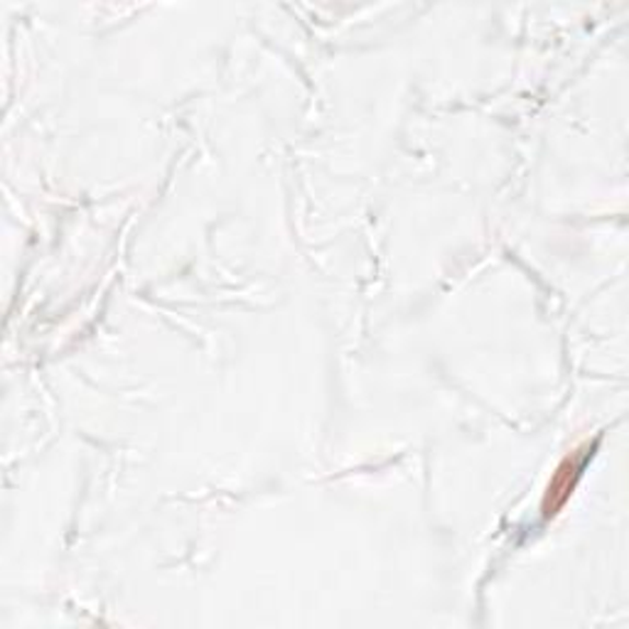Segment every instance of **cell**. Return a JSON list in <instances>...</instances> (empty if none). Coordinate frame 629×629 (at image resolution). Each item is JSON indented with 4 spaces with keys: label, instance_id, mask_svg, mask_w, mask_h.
<instances>
[{
    "label": "cell",
    "instance_id": "6da1fadb",
    "mask_svg": "<svg viewBox=\"0 0 629 629\" xmlns=\"http://www.w3.org/2000/svg\"><path fill=\"white\" fill-rule=\"evenodd\" d=\"M591 457H593V451L591 447H585V451H578L575 455L566 457L563 465L558 467V473L551 479V485H548V492L544 499V514L546 516L558 514V509L568 502V497L573 494L578 479H581V475L585 470V463L591 461Z\"/></svg>",
    "mask_w": 629,
    "mask_h": 629
}]
</instances>
